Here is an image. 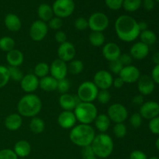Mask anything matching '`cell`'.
<instances>
[{"instance_id":"obj_1","label":"cell","mask_w":159,"mask_h":159,"mask_svg":"<svg viewBox=\"0 0 159 159\" xmlns=\"http://www.w3.org/2000/svg\"><path fill=\"white\" fill-rule=\"evenodd\" d=\"M115 32L118 38L126 43L133 42L140 35L138 22L128 15H121L115 21Z\"/></svg>"},{"instance_id":"obj_2","label":"cell","mask_w":159,"mask_h":159,"mask_svg":"<svg viewBox=\"0 0 159 159\" xmlns=\"http://www.w3.org/2000/svg\"><path fill=\"white\" fill-rule=\"evenodd\" d=\"M16 108L22 117H35L41 111L42 101L37 95L29 93L19 100Z\"/></svg>"},{"instance_id":"obj_3","label":"cell","mask_w":159,"mask_h":159,"mask_svg":"<svg viewBox=\"0 0 159 159\" xmlns=\"http://www.w3.org/2000/svg\"><path fill=\"white\" fill-rule=\"evenodd\" d=\"M96 136L94 128L89 124H79L71 129L69 133L70 141L80 148L91 145Z\"/></svg>"},{"instance_id":"obj_4","label":"cell","mask_w":159,"mask_h":159,"mask_svg":"<svg viewBox=\"0 0 159 159\" xmlns=\"http://www.w3.org/2000/svg\"><path fill=\"white\" fill-rule=\"evenodd\" d=\"M94 155L98 158H107L112 155L114 144L111 137L106 133L96 134L91 144Z\"/></svg>"},{"instance_id":"obj_5","label":"cell","mask_w":159,"mask_h":159,"mask_svg":"<svg viewBox=\"0 0 159 159\" xmlns=\"http://www.w3.org/2000/svg\"><path fill=\"white\" fill-rule=\"evenodd\" d=\"M79 124H89L94 122L98 115V110L93 102H80L73 110Z\"/></svg>"},{"instance_id":"obj_6","label":"cell","mask_w":159,"mask_h":159,"mask_svg":"<svg viewBox=\"0 0 159 159\" xmlns=\"http://www.w3.org/2000/svg\"><path fill=\"white\" fill-rule=\"evenodd\" d=\"M99 89L92 81H85L79 86L77 96L80 102H93L97 98Z\"/></svg>"},{"instance_id":"obj_7","label":"cell","mask_w":159,"mask_h":159,"mask_svg":"<svg viewBox=\"0 0 159 159\" xmlns=\"http://www.w3.org/2000/svg\"><path fill=\"white\" fill-rule=\"evenodd\" d=\"M75 2L73 0H55L53 3L54 15L61 19L69 17L74 12Z\"/></svg>"},{"instance_id":"obj_8","label":"cell","mask_w":159,"mask_h":159,"mask_svg":"<svg viewBox=\"0 0 159 159\" xmlns=\"http://www.w3.org/2000/svg\"><path fill=\"white\" fill-rule=\"evenodd\" d=\"M89 28L92 31L102 32L108 28L110 20L105 13L101 12H96L92 14L88 20Z\"/></svg>"},{"instance_id":"obj_9","label":"cell","mask_w":159,"mask_h":159,"mask_svg":"<svg viewBox=\"0 0 159 159\" xmlns=\"http://www.w3.org/2000/svg\"><path fill=\"white\" fill-rule=\"evenodd\" d=\"M107 116L114 124L124 123L128 118V111L123 104L116 102L110 105L107 110Z\"/></svg>"},{"instance_id":"obj_10","label":"cell","mask_w":159,"mask_h":159,"mask_svg":"<svg viewBox=\"0 0 159 159\" xmlns=\"http://www.w3.org/2000/svg\"><path fill=\"white\" fill-rule=\"evenodd\" d=\"M48 33V26L47 23L40 20L33 22L30 27L29 34L30 38L34 41L39 42L43 40L46 37Z\"/></svg>"},{"instance_id":"obj_11","label":"cell","mask_w":159,"mask_h":159,"mask_svg":"<svg viewBox=\"0 0 159 159\" xmlns=\"http://www.w3.org/2000/svg\"><path fill=\"white\" fill-rule=\"evenodd\" d=\"M113 78L111 73L107 70H99L93 77V83L99 90H108L113 86Z\"/></svg>"},{"instance_id":"obj_12","label":"cell","mask_w":159,"mask_h":159,"mask_svg":"<svg viewBox=\"0 0 159 159\" xmlns=\"http://www.w3.org/2000/svg\"><path fill=\"white\" fill-rule=\"evenodd\" d=\"M141 75V71L138 68L130 65L128 66H124L118 76L121 78L124 83L133 84L138 82Z\"/></svg>"},{"instance_id":"obj_13","label":"cell","mask_w":159,"mask_h":159,"mask_svg":"<svg viewBox=\"0 0 159 159\" xmlns=\"http://www.w3.org/2000/svg\"><path fill=\"white\" fill-rule=\"evenodd\" d=\"M68 73V65L59 58L53 61L50 65V74L57 81L65 79Z\"/></svg>"},{"instance_id":"obj_14","label":"cell","mask_w":159,"mask_h":159,"mask_svg":"<svg viewBox=\"0 0 159 159\" xmlns=\"http://www.w3.org/2000/svg\"><path fill=\"white\" fill-rule=\"evenodd\" d=\"M139 113L145 120H152L159 116V103L155 101L144 102L140 107Z\"/></svg>"},{"instance_id":"obj_15","label":"cell","mask_w":159,"mask_h":159,"mask_svg":"<svg viewBox=\"0 0 159 159\" xmlns=\"http://www.w3.org/2000/svg\"><path fill=\"white\" fill-rule=\"evenodd\" d=\"M76 54V50L74 45L69 41L59 44L57 48V56L60 60L65 62H70L74 60Z\"/></svg>"},{"instance_id":"obj_16","label":"cell","mask_w":159,"mask_h":159,"mask_svg":"<svg viewBox=\"0 0 159 159\" xmlns=\"http://www.w3.org/2000/svg\"><path fill=\"white\" fill-rule=\"evenodd\" d=\"M137 82H138V92L143 96H149L153 93L155 89V83L150 75H141Z\"/></svg>"},{"instance_id":"obj_17","label":"cell","mask_w":159,"mask_h":159,"mask_svg":"<svg viewBox=\"0 0 159 159\" xmlns=\"http://www.w3.org/2000/svg\"><path fill=\"white\" fill-rule=\"evenodd\" d=\"M39 80L40 79L34 73L26 74L20 81V87L22 90L27 94L34 93L39 88Z\"/></svg>"},{"instance_id":"obj_18","label":"cell","mask_w":159,"mask_h":159,"mask_svg":"<svg viewBox=\"0 0 159 159\" xmlns=\"http://www.w3.org/2000/svg\"><path fill=\"white\" fill-rule=\"evenodd\" d=\"M102 54L109 62L117 60L121 54L120 48L114 42H109L105 43L102 47Z\"/></svg>"},{"instance_id":"obj_19","label":"cell","mask_w":159,"mask_h":159,"mask_svg":"<svg viewBox=\"0 0 159 159\" xmlns=\"http://www.w3.org/2000/svg\"><path fill=\"white\" fill-rule=\"evenodd\" d=\"M75 116L73 111L63 110L57 116V124L63 129H71L76 125Z\"/></svg>"},{"instance_id":"obj_20","label":"cell","mask_w":159,"mask_h":159,"mask_svg":"<svg viewBox=\"0 0 159 159\" xmlns=\"http://www.w3.org/2000/svg\"><path fill=\"white\" fill-rule=\"evenodd\" d=\"M58 102L63 110L73 111L78 103L80 102V100L77 96H73L70 93H65V94L61 95L58 99Z\"/></svg>"},{"instance_id":"obj_21","label":"cell","mask_w":159,"mask_h":159,"mask_svg":"<svg viewBox=\"0 0 159 159\" xmlns=\"http://www.w3.org/2000/svg\"><path fill=\"white\" fill-rule=\"evenodd\" d=\"M149 46L144 44L142 42H136L131 46L130 54L135 60H143L149 54Z\"/></svg>"},{"instance_id":"obj_22","label":"cell","mask_w":159,"mask_h":159,"mask_svg":"<svg viewBox=\"0 0 159 159\" xmlns=\"http://www.w3.org/2000/svg\"><path fill=\"white\" fill-rule=\"evenodd\" d=\"M23 117L19 113H11L8 115L4 121L6 128L9 131H16L21 127Z\"/></svg>"},{"instance_id":"obj_23","label":"cell","mask_w":159,"mask_h":159,"mask_svg":"<svg viewBox=\"0 0 159 159\" xmlns=\"http://www.w3.org/2000/svg\"><path fill=\"white\" fill-rule=\"evenodd\" d=\"M6 59L9 66L20 67L24 61V55L21 51L15 48L6 53Z\"/></svg>"},{"instance_id":"obj_24","label":"cell","mask_w":159,"mask_h":159,"mask_svg":"<svg viewBox=\"0 0 159 159\" xmlns=\"http://www.w3.org/2000/svg\"><path fill=\"white\" fill-rule=\"evenodd\" d=\"M4 23L6 29L10 32H18L21 29V20L18 16L14 13L7 14L4 19Z\"/></svg>"},{"instance_id":"obj_25","label":"cell","mask_w":159,"mask_h":159,"mask_svg":"<svg viewBox=\"0 0 159 159\" xmlns=\"http://www.w3.org/2000/svg\"><path fill=\"white\" fill-rule=\"evenodd\" d=\"M13 152L20 158H26L31 153V145L26 140H20L15 144Z\"/></svg>"},{"instance_id":"obj_26","label":"cell","mask_w":159,"mask_h":159,"mask_svg":"<svg viewBox=\"0 0 159 159\" xmlns=\"http://www.w3.org/2000/svg\"><path fill=\"white\" fill-rule=\"evenodd\" d=\"M57 80L51 75H48L39 80V88L45 92H54L57 90Z\"/></svg>"},{"instance_id":"obj_27","label":"cell","mask_w":159,"mask_h":159,"mask_svg":"<svg viewBox=\"0 0 159 159\" xmlns=\"http://www.w3.org/2000/svg\"><path fill=\"white\" fill-rule=\"evenodd\" d=\"M110 118L107 114H98L96 118L94 120V124L96 128L99 130L100 133H106L109 130L110 127Z\"/></svg>"},{"instance_id":"obj_28","label":"cell","mask_w":159,"mask_h":159,"mask_svg":"<svg viewBox=\"0 0 159 159\" xmlns=\"http://www.w3.org/2000/svg\"><path fill=\"white\" fill-rule=\"evenodd\" d=\"M37 15L41 21L47 22L49 21L51 18L54 17V12H53L52 6L46 3H42L39 6L37 9Z\"/></svg>"},{"instance_id":"obj_29","label":"cell","mask_w":159,"mask_h":159,"mask_svg":"<svg viewBox=\"0 0 159 159\" xmlns=\"http://www.w3.org/2000/svg\"><path fill=\"white\" fill-rule=\"evenodd\" d=\"M29 127L31 132L35 134H39L45 130V123L41 118L35 116V117L31 118L30 122L29 124Z\"/></svg>"},{"instance_id":"obj_30","label":"cell","mask_w":159,"mask_h":159,"mask_svg":"<svg viewBox=\"0 0 159 159\" xmlns=\"http://www.w3.org/2000/svg\"><path fill=\"white\" fill-rule=\"evenodd\" d=\"M139 37L141 39V42L148 46H152L157 41V36L155 33L148 29L140 33Z\"/></svg>"},{"instance_id":"obj_31","label":"cell","mask_w":159,"mask_h":159,"mask_svg":"<svg viewBox=\"0 0 159 159\" xmlns=\"http://www.w3.org/2000/svg\"><path fill=\"white\" fill-rule=\"evenodd\" d=\"M105 36H104L103 33L102 32H95V31H92L90 33L89 36V41L93 45V47H102L104 45L105 43Z\"/></svg>"},{"instance_id":"obj_32","label":"cell","mask_w":159,"mask_h":159,"mask_svg":"<svg viewBox=\"0 0 159 159\" xmlns=\"http://www.w3.org/2000/svg\"><path fill=\"white\" fill-rule=\"evenodd\" d=\"M83 69L84 63L81 60L74 59L71 61L68 65V72L72 75H79L82 72Z\"/></svg>"},{"instance_id":"obj_33","label":"cell","mask_w":159,"mask_h":159,"mask_svg":"<svg viewBox=\"0 0 159 159\" xmlns=\"http://www.w3.org/2000/svg\"><path fill=\"white\" fill-rule=\"evenodd\" d=\"M50 73V65L46 62H40L37 64L34 67V74L37 78L42 79L43 77H46Z\"/></svg>"},{"instance_id":"obj_34","label":"cell","mask_w":159,"mask_h":159,"mask_svg":"<svg viewBox=\"0 0 159 159\" xmlns=\"http://www.w3.org/2000/svg\"><path fill=\"white\" fill-rule=\"evenodd\" d=\"M16 42L12 37L5 36L0 38V50L3 52L8 53L9 51L15 49Z\"/></svg>"},{"instance_id":"obj_35","label":"cell","mask_w":159,"mask_h":159,"mask_svg":"<svg viewBox=\"0 0 159 159\" xmlns=\"http://www.w3.org/2000/svg\"><path fill=\"white\" fill-rule=\"evenodd\" d=\"M142 6V0H124L123 6L127 12H133L138 10Z\"/></svg>"},{"instance_id":"obj_36","label":"cell","mask_w":159,"mask_h":159,"mask_svg":"<svg viewBox=\"0 0 159 159\" xmlns=\"http://www.w3.org/2000/svg\"><path fill=\"white\" fill-rule=\"evenodd\" d=\"M10 80L8 67L0 65V89H2L9 83Z\"/></svg>"},{"instance_id":"obj_37","label":"cell","mask_w":159,"mask_h":159,"mask_svg":"<svg viewBox=\"0 0 159 159\" xmlns=\"http://www.w3.org/2000/svg\"><path fill=\"white\" fill-rule=\"evenodd\" d=\"M113 135L116 138H124L127 134V128L124 123H120V124H115L114 127L113 128Z\"/></svg>"},{"instance_id":"obj_38","label":"cell","mask_w":159,"mask_h":159,"mask_svg":"<svg viewBox=\"0 0 159 159\" xmlns=\"http://www.w3.org/2000/svg\"><path fill=\"white\" fill-rule=\"evenodd\" d=\"M9 72V76H10V79H12L14 82H20V81L23 79V73L21 70L20 69L19 67H8Z\"/></svg>"},{"instance_id":"obj_39","label":"cell","mask_w":159,"mask_h":159,"mask_svg":"<svg viewBox=\"0 0 159 159\" xmlns=\"http://www.w3.org/2000/svg\"><path fill=\"white\" fill-rule=\"evenodd\" d=\"M70 88H71V83H70L69 80L67 79L66 78L64 79H61V80L57 81V90L61 93V94L68 93Z\"/></svg>"},{"instance_id":"obj_40","label":"cell","mask_w":159,"mask_h":159,"mask_svg":"<svg viewBox=\"0 0 159 159\" xmlns=\"http://www.w3.org/2000/svg\"><path fill=\"white\" fill-rule=\"evenodd\" d=\"M110 99H111V95H110L109 90H99L96 99L99 103L105 105L110 102Z\"/></svg>"},{"instance_id":"obj_41","label":"cell","mask_w":159,"mask_h":159,"mask_svg":"<svg viewBox=\"0 0 159 159\" xmlns=\"http://www.w3.org/2000/svg\"><path fill=\"white\" fill-rule=\"evenodd\" d=\"M123 68H124V65L121 64L119 59L109 62V69L110 71V72L113 73V74L119 75V74L120 73Z\"/></svg>"},{"instance_id":"obj_42","label":"cell","mask_w":159,"mask_h":159,"mask_svg":"<svg viewBox=\"0 0 159 159\" xmlns=\"http://www.w3.org/2000/svg\"><path fill=\"white\" fill-rule=\"evenodd\" d=\"M129 122L130 126L134 128H138L141 126L143 122V118L141 117V114L139 113H133L129 118Z\"/></svg>"},{"instance_id":"obj_43","label":"cell","mask_w":159,"mask_h":159,"mask_svg":"<svg viewBox=\"0 0 159 159\" xmlns=\"http://www.w3.org/2000/svg\"><path fill=\"white\" fill-rule=\"evenodd\" d=\"M48 28H51V30H59L61 28L62 25H63V22H62V19L59 18V17L54 16L51 18L49 21L48 22Z\"/></svg>"},{"instance_id":"obj_44","label":"cell","mask_w":159,"mask_h":159,"mask_svg":"<svg viewBox=\"0 0 159 159\" xmlns=\"http://www.w3.org/2000/svg\"><path fill=\"white\" fill-rule=\"evenodd\" d=\"M74 26L76 30L79 31L85 30L87 28H89L88 20H86L84 17H79L75 20L74 23Z\"/></svg>"},{"instance_id":"obj_45","label":"cell","mask_w":159,"mask_h":159,"mask_svg":"<svg viewBox=\"0 0 159 159\" xmlns=\"http://www.w3.org/2000/svg\"><path fill=\"white\" fill-rule=\"evenodd\" d=\"M148 129L153 134L159 135V116L149 120Z\"/></svg>"},{"instance_id":"obj_46","label":"cell","mask_w":159,"mask_h":159,"mask_svg":"<svg viewBox=\"0 0 159 159\" xmlns=\"http://www.w3.org/2000/svg\"><path fill=\"white\" fill-rule=\"evenodd\" d=\"M0 159H19L13 150L5 148L0 150Z\"/></svg>"},{"instance_id":"obj_47","label":"cell","mask_w":159,"mask_h":159,"mask_svg":"<svg viewBox=\"0 0 159 159\" xmlns=\"http://www.w3.org/2000/svg\"><path fill=\"white\" fill-rule=\"evenodd\" d=\"M124 0H105V3L109 9L112 10H118L123 6Z\"/></svg>"},{"instance_id":"obj_48","label":"cell","mask_w":159,"mask_h":159,"mask_svg":"<svg viewBox=\"0 0 159 159\" xmlns=\"http://www.w3.org/2000/svg\"><path fill=\"white\" fill-rule=\"evenodd\" d=\"M119 60L124 67V66H128V65H132V62H133L134 59L130 54L124 53V54H120V56L119 57Z\"/></svg>"},{"instance_id":"obj_49","label":"cell","mask_w":159,"mask_h":159,"mask_svg":"<svg viewBox=\"0 0 159 159\" xmlns=\"http://www.w3.org/2000/svg\"><path fill=\"white\" fill-rule=\"evenodd\" d=\"M129 159H148L147 155L141 150H134L130 154Z\"/></svg>"},{"instance_id":"obj_50","label":"cell","mask_w":159,"mask_h":159,"mask_svg":"<svg viewBox=\"0 0 159 159\" xmlns=\"http://www.w3.org/2000/svg\"><path fill=\"white\" fill-rule=\"evenodd\" d=\"M54 39H55V40L59 43V44H61V43L68 41V40H67L66 34L62 30H57V32L55 33V34H54Z\"/></svg>"},{"instance_id":"obj_51","label":"cell","mask_w":159,"mask_h":159,"mask_svg":"<svg viewBox=\"0 0 159 159\" xmlns=\"http://www.w3.org/2000/svg\"><path fill=\"white\" fill-rule=\"evenodd\" d=\"M81 154H82V157L83 158V159L88 158V157L93 156V155H95L94 152H93V148H92V147H91V145L82 148Z\"/></svg>"},{"instance_id":"obj_52","label":"cell","mask_w":159,"mask_h":159,"mask_svg":"<svg viewBox=\"0 0 159 159\" xmlns=\"http://www.w3.org/2000/svg\"><path fill=\"white\" fill-rule=\"evenodd\" d=\"M150 76L152 77V80L154 81L155 84H158L159 85V65H155Z\"/></svg>"},{"instance_id":"obj_53","label":"cell","mask_w":159,"mask_h":159,"mask_svg":"<svg viewBox=\"0 0 159 159\" xmlns=\"http://www.w3.org/2000/svg\"><path fill=\"white\" fill-rule=\"evenodd\" d=\"M142 6L144 9L148 11H151L155 8V0H143Z\"/></svg>"},{"instance_id":"obj_54","label":"cell","mask_w":159,"mask_h":159,"mask_svg":"<svg viewBox=\"0 0 159 159\" xmlns=\"http://www.w3.org/2000/svg\"><path fill=\"white\" fill-rule=\"evenodd\" d=\"M144 102V96L141 94L138 95V96H135L132 99V103L134 106H140L141 107Z\"/></svg>"},{"instance_id":"obj_55","label":"cell","mask_w":159,"mask_h":159,"mask_svg":"<svg viewBox=\"0 0 159 159\" xmlns=\"http://www.w3.org/2000/svg\"><path fill=\"white\" fill-rule=\"evenodd\" d=\"M124 81L121 79L120 77H116L115 78V79H113V86L114 87V88L116 89H120L122 88L123 86H124Z\"/></svg>"},{"instance_id":"obj_56","label":"cell","mask_w":159,"mask_h":159,"mask_svg":"<svg viewBox=\"0 0 159 159\" xmlns=\"http://www.w3.org/2000/svg\"><path fill=\"white\" fill-rule=\"evenodd\" d=\"M138 26H139V30L141 32L148 30V23L145 21L138 22Z\"/></svg>"},{"instance_id":"obj_57","label":"cell","mask_w":159,"mask_h":159,"mask_svg":"<svg viewBox=\"0 0 159 159\" xmlns=\"http://www.w3.org/2000/svg\"><path fill=\"white\" fill-rule=\"evenodd\" d=\"M152 61L155 65H159V52H155L152 55Z\"/></svg>"},{"instance_id":"obj_58","label":"cell","mask_w":159,"mask_h":159,"mask_svg":"<svg viewBox=\"0 0 159 159\" xmlns=\"http://www.w3.org/2000/svg\"><path fill=\"white\" fill-rule=\"evenodd\" d=\"M155 147H156V148L159 151V137L157 138L156 141H155Z\"/></svg>"},{"instance_id":"obj_59","label":"cell","mask_w":159,"mask_h":159,"mask_svg":"<svg viewBox=\"0 0 159 159\" xmlns=\"http://www.w3.org/2000/svg\"><path fill=\"white\" fill-rule=\"evenodd\" d=\"M85 159H98V158L96 156V155H93V156L88 157V158H85Z\"/></svg>"},{"instance_id":"obj_60","label":"cell","mask_w":159,"mask_h":159,"mask_svg":"<svg viewBox=\"0 0 159 159\" xmlns=\"http://www.w3.org/2000/svg\"><path fill=\"white\" fill-rule=\"evenodd\" d=\"M148 159H159V158H158V157H156V156H153V157H151V158H149Z\"/></svg>"},{"instance_id":"obj_61","label":"cell","mask_w":159,"mask_h":159,"mask_svg":"<svg viewBox=\"0 0 159 159\" xmlns=\"http://www.w3.org/2000/svg\"><path fill=\"white\" fill-rule=\"evenodd\" d=\"M155 2H158V3H159V0H155Z\"/></svg>"},{"instance_id":"obj_62","label":"cell","mask_w":159,"mask_h":159,"mask_svg":"<svg viewBox=\"0 0 159 159\" xmlns=\"http://www.w3.org/2000/svg\"><path fill=\"white\" fill-rule=\"evenodd\" d=\"M19 159H26V158H19Z\"/></svg>"},{"instance_id":"obj_63","label":"cell","mask_w":159,"mask_h":159,"mask_svg":"<svg viewBox=\"0 0 159 159\" xmlns=\"http://www.w3.org/2000/svg\"><path fill=\"white\" fill-rule=\"evenodd\" d=\"M0 102H1V101H0Z\"/></svg>"}]
</instances>
